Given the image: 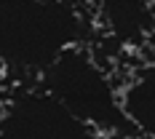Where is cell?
Returning <instances> with one entry per match:
<instances>
[{
    "label": "cell",
    "instance_id": "3957f363",
    "mask_svg": "<svg viewBox=\"0 0 155 139\" xmlns=\"http://www.w3.org/2000/svg\"><path fill=\"white\" fill-rule=\"evenodd\" d=\"M0 139H104L35 80H19L0 102Z\"/></svg>",
    "mask_w": 155,
    "mask_h": 139
},
{
    "label": "cell",
    "instance_id": "7a4b0ae2",
    "mask_svg": "<svg viewBox=\"0 0 155 139\" xmlns=\"http://www.w3.org/2000/svg\"><path fill=\"white\" fill-rule=\"evenodd\" d=\"M35 83L104 139H139L120 107L118 80L86 43L59 54L56 62L35 78Z\"/></svg>",
    "mask_w": 155,
    "mask_h": 139
},
{
    "label": "cell",
    "instance_id": "5b68a950",
    "mask_svg": "<svg viewBox=\"0 0 155 139\" xmlns=\"http://www.w3.org/2000/svg\"><path fill=\"white\" fill-rule=\"evenodd\" d=\"M120 107L134 123L139 139H155V56L142 62L131 75L118 83Z\"/></svg>",
    "mask_w": 155,
    "mask_h": 139
},
{
    "label": "cell",
    "instance_id": "52a82bcc",
    "mask_svg": "<svg viewBox=\"0 0 155 139\" xmlns=\"http://www.w3.org/2000/svg\"><path fill=\"white\" fill-rule=\"evenodd\" d=\"M150 3H153V19H155V0H150Z\"/></svg>",
    "mask_w": 155,
    "mask_h": 139
},
{
    "label": "cell",
    "instance_id": "6da1fadb",
    "mask_svg": "<svg viewBox=\"0 0 155 139\" xmlns=\"http://www.w3.org/2000/svg\"><path fill=\"white\" fill-rule=\"evenodd\" d=\"M88 35L91 22L72 0H0V62L16 83L35 80Z\"/></svg>",
    "mask_w": 155,
    "mask_h": 139
},
{
    "label": "cell",
    "instance_id": "8992f818",
    "mask_svg": "<svg viewBox=\"0 0 155 139\" xmlns=\"http://www.w3.org/2000/svg\"><path fill=\"white\" fill-rule=\"evenodd\" d=\"M14 83H16V80L11 78V72L5 70V64L0 62V102L5 99V94L11 91V86H14Z\"/></svg>",
    "mask_w": 155,
    "mask_h": 139
},
{
    "label": "cell",
    "instance_id": "277c9868",
    "mask_svg": "<svg viewBox=\"0 0 155 139\" xmlns=\"http://www.w3.org/2000/svg\"><path fill=\"white\" fill-rule=\"evenodd\" d=\"M96 22L120 48H144L155 38L150 0H96Z\"/></svg>",
    "mask_w": 155,
    "mask_h": 139
}]
</instances>
